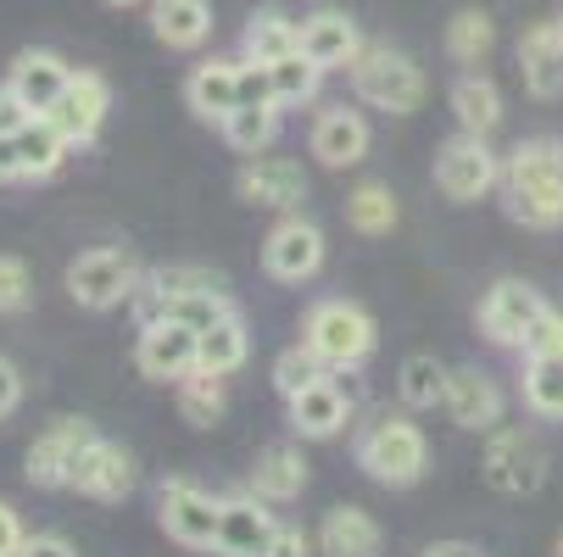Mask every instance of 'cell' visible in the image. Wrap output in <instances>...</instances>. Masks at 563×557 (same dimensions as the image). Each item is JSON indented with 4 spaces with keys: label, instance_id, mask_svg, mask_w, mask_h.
<instances>
[{
    "label": "cell",
    "instance_id": "obj_1",
    "mask_svg": "<svg viewBox=\"0 0 563 557\" xmlns=\"http://www.w3.org/2000/svg\"><path fill=\"white\" fill-rule=\"evenodd\" d=\"M497 196H503V212L519 229H536V234L563 229V140H552V134L519 140L503 156Z\"/></svg>",
    "mask_w": 563,
    "mask_h": 557
},
{
    "label": "cell",
    "instance_id": "obj_2",
    "mask_svg": "<svg viewBox=\"0 0 563 557\" xmlns=\"http://www.w3.org/2000/svg\"><path fill=\"white\" fill-rule=\"evenodd\" d=\"M352 457H357V468L368 474V480L385 486V491H413L430 474V441H424V430L413 419H401V413L374 419L357 435Z\"/></svg>",
    "mask_w": 563,
    "mask_h": 557
},
{
    "label": "cell",
    "instance_id": "obj_3",
    "mask_svg": "<svg viewBox=\"0 0 563 557\" xmlns=\"http://www.w3.org/2000/svg\"><path fill=\"white\" fill-rule=\"evenodd\" d=\"M352 96L374 112H390V118H413L430 96V78L424 67L396 51V45H363V56L352 62Z\"/></svg>",
    "mask_w": 563,
    "mask_h": 557
},
{
    "label": "cell",
    "instance_id": "obj_4",
    "mask_svg": "<svg viewBox=\"0 0 563 557\" xmlns=\"http://www.w3.org/2000/svg\"><path fill=\"white\" fill-rule=\"evenodd\" d=\"M301 341L324 357L330 374H357V368L374 357L379 330H374V318H368L357 301L330 296V301H318V307L301 318Z\"/></svg>",
    "mask_w": 563,
    "mask_h": 557
},
{
    "label": "cell",
    "instance_id": "obj_5",
    "mask_svg": "<svg viewBox=\"0 0 563 557\" xmlns=\"http://www.w3.org/2000/svg\"><path fill=\"white\" fill-rule=\"evenodd\" d=\"M430 179H435V190H441L446 201L468 207V201L492 196V190L503 185V156L492 151V140H486V134H468V129H457L452 140H441Z\"/></svg>",
    "mask_w": 563,
    "mask_h": 557
},
{
    "label": "cell",
    "instance_id": "obj_6",
    "mask_svg": "<svg viewBox=\"0 0 563 557\" xmlns=\"http://www.w3.org/2000/svg\"><path fill=\"white\" fill-rule=\"evenodd\" d=\"M140 290V268L123 246H90L67 263V296L73 307L85 312H112V307H129Z\"/></svg>",
    "mask_w": 563,
    "mask_h": 557
},
{
    "label": "cell",
    "instance_id": "obj_7",
    "mask_svg": "<svg viewBox=\"0 0 563 557\" xmlns=\"http://www.w3.org/2000/svg\"><path fill=\"white\" fill-rule=\"evenodd\" d=\"M479 480H486L497 497H536L547 486V452L530 430H508L497 424L486 435V452H479Z\"/></svg>",
    "mask_w": 563,
    "mask_h": 557
},
{
    "label": "cell",
    "instance_id": "obj_8",
    "mask_svg": "<svg viewBox=\"0 0 563 557\" xmlns=\"http://www.w3.org/2000/svg\"><path fill=\"white\" fill-rule=\"evenodd\" d=\"M156 524L168 541L190 552H218V524H223V497L201 491L196 480H168L156 497Z\"/></svg>",
    "mask_w": 563,
    "mask_h": 557
},
{
    "label": "cell",
    "instance_id": "obj_9",
    "mask_svg": "<svg viewBox=\"0 0 563 557\" xmlns=\"http://www.w3.org/2000/svg\"><path fill=\"white\" fill-rule=\"evenodd\" d=\"M324 229L301 212H279V223L263 234V274L279 285H307L324 268Z\"/></svg>",
    "mask_w": 563,
    "mask_h": 557
},
{
    "label": "cell",
    "instance_id": "obj_10",
    "mask_svg": "<svg viewBox=\"0 0 563 557\" xmlns=\"http://www.w3.org/2000/svg\"><path fill=\"white\" fill-rule=\"evenodd\" d=\"M134 368L151 379V385H179L185 374L201 368V335L179 318H156V324H140V341H134Z\"/></svg>",
    "mask_w": 563,
    "mask_h": 557
},
{
    "label": "cell",
    "instance_id": "obj_11",
    "mask_svg": "<svg viewBox=\"0 0 563 557\" xmlns=\"http://www.w3.org/2000/svg\"><path fill=\"white\" fill-rule=\"evenodd\" d=\"M96 441L90 419H56L45 435H34L29 457H23V474L34 491H73V468L85 457V446Z\"/></svg>",
    "mask_w": 563,
    "mask_h": 557
},
{
    "label": "cell",
    "instance_id": "obj_12",
    "mask_svg": "<svg viewBox=\"0 0 563 557\" xmlns=\"http://www.w3.org/2000/svg\"><path fill=\"white\" fill-rule=\"evenodd\" d=\"M234 196L246 207H263V212H301L307 201V174L290 156H246L234 174Z\"/></svg>",
    "mask_w": 563,
    "mask_h": 557
},
{
    "label": "cell",
    "instance_id": "obj_13",
    "mask_svg": "<svg viewBox=\"0 0 563 557\" xmlns=\"http://www.w3.org/2000/svg\"><path fill=\"white\" fill-rule=\"evenodd\" d=\"M541 312H547V301L530 279H497L486 290V301H479V335L492 346H525V335Z\"/></svg>",
    "mask_w": 563,
    "mask_h": 557
},
{
    "label": "cell",
    "instance_id": "obj_14",
    "mask_svg": "<svg viewBox=\"0 0 563 557\" xmlns=\"http://www.w3.org/2000/svg\"><path fill=\"white\" fill-rule=\"evenodd\" d=\"M368 145H374V129H368V118H363V112H352L346 101L318 112V118H312V134H307L312 163H318V168H330V174L357 168L363 156H368Z\"/></svg>",
    "mask_w": 563,
    "mask_h": 557
},
{
    "label": "cell",
    "instance_id": "obj_15",
    "mask_svg": "<svg viewBox=\"0 0 563 557\" xmlns=\"http://www.w3.org/2000/svg\"><path fill=\"white\" fill-rule=\"evenodd\" d=\"M67 151L73 145H67V134L51 118H34L12 140H0V156H7V179L12 185H45V179H56L62 163H67Z\"/></svg>",
    "mask_w": 563,
    "mask_h": 557
},
{
    "label": "cell",
    "instance_id": "obj_16",
    "mask_svg": "<svg viewBox=\"0 0 563 557\" xmlns=\"http://www.w3.org/2000/svg\"><path fill=\"white\" fill-rule=\"evenodd\" d=\"M107 112H112V85H107L101 73H90V67H73L62 101L51 107V123H56V129L67 134V145L78 151V145H96Z\"/></svg>",
    "mask_w": 563,
    "mask_h": 557
},
{
    "label": "cell",
    "instance_id": "obj_17",
    "mask_svg": "<svg viewBox=\"0 0 563 557\" xmlns=\"http://www.w3.org/2000/svg\"><path fill=\"white\" fill-rule=\"evenodd\" d=\"M140 486V468H134V452L129 446H118V441H107V435H96L90 446H85V457H78V468H73V491L85 497V502H123L129 491Z\"/></svg>",
    "mask_w": 563,
    "mask_h": 557
},
{
    "label": "cell",
    "instance_id": "obj_18",
    "mask_svg": "<svg viewBox=\"0 0 563 557\" xmlns=\"http://www.w3.org/2000/svg\"><path fill=\"white\" fill-rule=\"evenodd\" d=\"M285 419H290V435H301V441H335L352 424V396H346V385L335 374H324L301 396H290Z\"/></svg>",
    "mask_w": 563,
    "mask_h": 557
},
{
    "label": "cell",
    "instance_id": "obj_19",
    "mask_svg": "<svg viewBox=\"0 0 563 557\" xmlns=\"http://www.w3.org/2000/svg\"><path fill=\"white\" fill-rule=\"evenodd\" d=\"M446 419L457 424V430H468V435H492L497 424H503V390H497V379L492 374H479V368H452V379H446Z\"/></svg>",
    "mask_w": 563,
    "mask_h": 557
},
{
    "label": "cell",
    "instance_id": "obj_20",
    "mask_svg": "<svg viewBox=\"0 0 563 557\" xmlns=\"http://www.w3.org/2000/svg\"><path fill=\"white\" fill-rule=\"evenodd\" d=\"M519 78L536 101L563 96V29H558V18H541L519 34Z\"/></svg>",
    "mask_w": 563,
    "mask_h": 557
},
{
    "label": "cell",
    "instance_id": "obj_21",
    "mask_svg": "<svg viewBox=\"0 0 563 557\" xmlns=\"http://www.w3.org/2000/svg\"><path fill=\"white\" fill-rule=\"evenodd\" d=\"M301 51L324 67V73H352V62L363 56V34L346 12L335 7H318L301 18Z\"/></svg>",
    "mask_w": 563,
    "mask_h": 557
},
{
    "label": "cell",
    "instance_id": "obj_22",
    "mask_svg": "<svg viewBox=\"0 0 563 557\" xmlns=\"http://www.w3.org/2000/svg\"><path fill=\"white\" fill-rule=\"evenodd\" d=\"M274 502L263 497H223V524H218V557H263L279 519L268 513Z\"/></svg>",
    "mask_w": 563,
    "mask_h": 557
},
{
    "label": "cell",
    "instance_id": "obj_23",
    "mask_svg": "<svg viewBox=\"0 0 563 557\" xmlns=\"http://www.w3.org/2000/svg\"><path fill=\"white\" fill-rule=\"evenodd\" d=\"M318 557H379L385 552V530L368 508L346 502V508H330L324 524H318Z\"/></svg>",
    "mask_w": 563,
    "mask_h": 557
},
{
    "label": "cell",
    "instance_id": "obj_24",
    "mask_svg": "<svg viewBox=\"0 0 563 557\" xmlns=\"http://www.w3.org/2000/svg\"><path fill=\"white\" fill-rule=\"evenodd\" d=\"M67 78H73V67H67L56 51H18L7 85L23 96V107H29L34 118H51V107H56L62 90H67Z\"/></svg>",
    "mask_w": 563,
    "mask_h": 557
},
{
    "label": "cell",
    "instance_id": "obj_25",
    "mask_svg": "<svg viewBox=\"0 0 563 557\" xmlns=\"http://www.w3.org/2000/svg\"><path fill=\"white\" fill-rule=\"evenodd\" d=\"M307 480H312V463L301 457V446H290V441H274V446H263L257 452V463H252V497H263V502H296L301 491H307Z\"/></svg>",
    "mask_w": 563,
    "mask_h": 557
},
{
    "label": "cell",
    "instance_id": "obj_26",
    "mask_svg": "<svg viewBox=\"0 0 563 557\" xmlns=\"http://www.w3.org/2000/svg\"><path fill=\"white\" fill-rule=\"evenodd\" d=\"M185 107H190L201 123H223V118L240 107V62L212 56V62L190 67V78H185Z\"/></svg>",
    "mask_w": 563,
    "mask_h": 557
},
{
    "label": "cell",
    "instance_id": "obj_27",
    "mask_svg": "<svg viewBox=\"0 0 563 557\" xmlns=\"http://www.w3.org/2000/svg\"><path fill=\"white\" fill-rule=\"evenodd\" d=\"M151 34L168 51H201L212 40V7L207 0H151Z\"/></svg>",
    "mask_w": 563,
    "mask_h": 557
},
{
    "label": "cell",
    "instance_id": "obj_28",
    "mask_svg": "<svg viewBox=\"0 0 563 557\" xmlns=\"http://www.w3.org/2000/svg\"><path fill=\"white\" fill-rule=\"evenodd\" d=\"M290 51H301V23H290V18L274 12V7L252 12L246 29H240V62L274 67V62H285Z\"/></svg>",
    "mask_w": 563,
    "mask_h": 557
},
{
    "label": "cell",
    "instance_id": "obj_29",
    "mask_svg": "<svg viewBox=\"0 0 563 557\" xmlns=\"http://www.w3.org/2000/svg\"><path fill=\"white\" fill-rule=\"evenodd\" d=\"M452 118H457V129H468V134H497V123H503V90H497V78H486V73H463L457 85H452Z\"/></svg>",
    "mask_w": 563,
    "mask_h": 557
},
{
    "label": "cell",
    "instance_id": "obj_30",
    "mask_svg": "<svg viewBox=\"0 0 563 557\" xmlns=\"http://www.w3.org/2000/svg\"><path fill=\"white\" fill-rule=\"evenodd\" d=\"M279 118H285L279 101H246V107H234L218 129H223V145L234 156H263L279 140Z\"/></svg>",
    "mask_w": 563,
    "mask_h": 557
},
{
    "label": "cell",
    "instance_id": "obj_31",
    "mask_svg": "<svg viewBox=\"0 0 563 557\" xmlns=\"http://www.w3.org/2000/svg\"><path fill=\"white\" fill-rule=\"evenodd\" d=\"M446 379H452V368L435 363L430 352L401 357V368H396V396H401V408H413V413L441 408V402H446Z\"/></svg>",
    "mask_w": 563,
    "mask_h": 557
},
{
    "label": "cell",
    "instance_id": "obj_32",
    "mask_svg": "<svg viewBox=\"0 0 563 557\" xmlns=\"http://www.w3.org/2000/svg\"><path fill=\"white\" fill-rule=\"evenodd\" d=\"M174 402H179V419H185L190 430H212V424H223V413H229L223 374H207V368L185 374V379L174 385Z\"/></svg>",
    "mask_w": 563,
    "mask_h": 557
},
{
    "label": "cell",
    "instance_id": "obj_33",
    "mask_svg": "<svg viewBox=\"0 0 563 557\" xmlns=\"http://www.w3.org/2000/svg\"><path fill=\"white\" fill-rule=\"evenodd\" d=\"M346 223H352L357 234H368V241L390 234V229L401 223V201H396V190L379 185V179H363V185L346 196Z\"/></svg>",
    "mask_w": 563,
    "mask_h": 557
},
{
    "label": "cell",
    "instance_id": "obj_34",
    "mask_svg": "<svg viewBox=\"0 0 563 557\" xmlns=\"http://www.w3.org/2000/svg\"><path fill=\"white\" fill-rule=\"evenodd\" d=\"M246 363H252V335H246V318L229 312L223 324H212V330L201 335V368L229 379V374H240Z\"/></svg>",
    "mask_w": 563,
    "mask_h": 557
},
{
    "label": "cell",
    "instance_id": "obj_35",
    "mask_svg": "<svg viewBox=\"0 0 563 557\" xmlns=\"http://www.w3.org/2000/svg\"><path fill=\"white\" fill-rule=\"evenodd\" d=\"M492 45H497V23H492V12H479V7L452 12V23H446V56H452V62L479 67V62L492 56Z\"/></svg>",
    "mask_w": 563,
    "mask_h": 557
},
{
    "label": "cell",
    "instance_id": "obj_36",
    "mask_svg": "<svg viewBox=\"0 0 563 557\" xmlns=\"http://www.w3.org/2000/svg\"><path fill=\"white\" fill-rule=\"evenodd\" d=\"M268 85H274V101L290 112V107H307L318 96V85H324V67H318L307 51H290L285 62L268 67Z\"/></svg>",
    "mask_w": 563,
    "mask_h": 557
},
{
    "label": "cell",
    "instance_id": "obj_37",
    "mask_svg": "<svg viewBox=\"0 0 563 557\" xmlns=\"http://www.w3.org/2000/svg\"><path fill=\"white\" fill-rule=\"evenodd\" d=\"M525 408L536 419H563V357H525Z\"/></svg>",
    "mask_w": 563,
    "mask_h": 557
},
{
    "label": "cell",
    "instance_id": "obj_38",
    "mask_svg": "<svg viewBox=\"0 0 563 557\" xmlns=\"http://www.w3.org/2000/svg\"><path fill=\"white\" fill-rule=\"evenodd\" d=\"M229 312H234V301H229V290H223V285L185 290V296H174V301L163 307V318H179V324H190L196 335H207L212 324H223Z\"/></svg>",
    "mask_w": 563,
    "mask_h": 557
},
{
    "label": "cell",
    "instance_id": "obj_39",
    "mask_svg": "<svg viewBox=\"0 0 563 557\" xmlns=\"http://www.w3.org/2000/svg\"><path fill=\"white\" fill-rule=\"evenodd\" d=\"M324 374H330L324 357H318L307 341H301V346H285V352L274 357V368H268V379H274V390L285 396V402H290V396H301L307 385H318Z\"/></svg>",
    "mask_w": 563,
    "mask_h": 557
},
{
    "label": "cell",
    "instance_id": "obj_40",
    "mask_svg": "<svg viewBox=\"0 0 563 557\" xmlns=\"http://www.w3.org/2000/svg\"><path fill=\"white\" fill-rule=\"evenodd\" d=\"M34 307V268L18 252H0V318H23Z\"/></svg>",
    "mask_w": 563,
    "mask_h": 557
},
{
    "label": "cell",
    "instance_id": "obj_41",
    "mask_svg": "<svg viewBox=\"0 0 563 557\" xmlns=\"http://www.w3.org/2000/svg\"><path fill=\"white\" fill-rule=\"evenodd\" d=\"M519 352H525V357H563V312H558V307H547V312L536 318Z\"/></svg>",
    "mask_w": 563,
    "mask_h": 557
},
{
    "label": "cell",
    "instance_id": "obj_42",
    "mask_svg": "<svg viewBox=\"0 0 563 557\" xmlns=\"http://www.w3.org/2000/svg\"><path fill=\"white\" fill-rule=\"evenodd\" d=\"M23 408V368L12 357H0V419H12Z\"/></svg>",
    "mask_w": 563,
    "mask_h": 557
},
{
    "label": "cell",
    "instance_id": "obj_43",
    "mask_svg": "<svg viewBox=\"0 0 563 557\" xmlns=\"http://www.w3.org/2000/svg\"><path fill=\"white\" fill-rule=\"evenodd\" d=\"M23 123H34V112L23 107V96L12 85H0V140H12Z\"/></svg>",
    "mask_w": 563,
    "mask_h": 557
},
{
    "label": "cell",
    "instance_id": "obj_44",
    "mask_svg": "<svg viewBox=\"0 0 563 557\" xmlns=\"http://www.w3.org/2000/svg\"><path fill=\"white\" fill-rule=\"evenodd\" d=\"M312 552H318V541H307V535H301L296 524H279L263 557H312Z\"/></svg>",
    "mask_w": 563,
    "mask_h": 557
},
{
    "label": "cell",
    "instance_id": "obj_45",
    "mask_svg": "<svg viewBox=\"0 0 563 557\" xmlns=\"http://www.w3.org/2000/svg\"><path fill=\"white\" fill-rule=\"evenodd\" d=\"M23 519H18V508L12 502H0V557H18L23 552Z\"/></svg>",
    "mask_w": 563,
    "mask_h": 557
},
{
    "label": "cell",
    "instance_id": "obj_46",
    "mask_svg": "<svg viewBox=\"0 0 563 557\" xmlns=\"http://www.w3.org/2000/svg\"><path fill=\"white\" fill-rule=\"evenodd\" d=\"M18 557H78V552H73L67 535H51V530H45V535H29Z\"/></svg>",
    "mask_w": 563,
    "mask_h": 557
},
{
    "label": "cell",
    "instance_id": "obj_47",
    "mask_svg": "<svg viewBox=\"0 0 563 557\" xmlns=\"http://www.w3.org/2000/svg\"><path fill=\"white\" fill-rule=\"evenodd\" d=\"M419 557H486L474 541H435V546H424Z\"/></svg>",
    "mask_w": 563,
    "mask_h": 557
},
{
    "label": "cell",
    "instance_id": "obj_48",
    "mask_svg": "<svg viewBox=\"0 0 563 557\" xmlns=\"http://www.w3.org/2000/svg\"><path fill=\"white\" fill-rule=\"evenodd\" d=\"M101 7H112V12H129V7H145V0H101Z\"/></svg>",
    "mask_w": 563,
    "mask_h": 557
},
{
    "label": "cell",
    "instance_id": "obj_49",
    "mask_svg": "<svg viewBox=\"0 0 563 557\" xmlns=\"http://www.w3.org/2000/svg\"><path fill=\"white\" fill-rule=\"evenodd\" d=\"M0 185H7V156H0Z\"/></svg>",
    "mask_w": 563,
    "mask_h": 557
},
{
    "label": "cell",
    "instance_id": "obj_50",
    "mask_svg": "<svg viewBox=\"0 0 563 557\" xmlns=\"http://www.w3.org/2000/svg\"><path fill=\"white\" fill-rule=\"evenodd\" d=\"M552 18H558V29H563V0H558V12H552Z\"/></svg>",
    "mask_w": 563,
    "mask_h": 557
},
{
    "label": "cell",
    "instance_id": "obj_51",
    "mask_svg": "<svg viewBox=\"0 0 563 557\" xmlns=\"http://www.w3.org/2000/svg\"><path fill=\"white\" fill-rule=\"evenodd\" d=\"M558 557H563V535H558Z\"/></svg>",
    "mask_w": 563,
    "mask_h": 557
}]
</instances>
